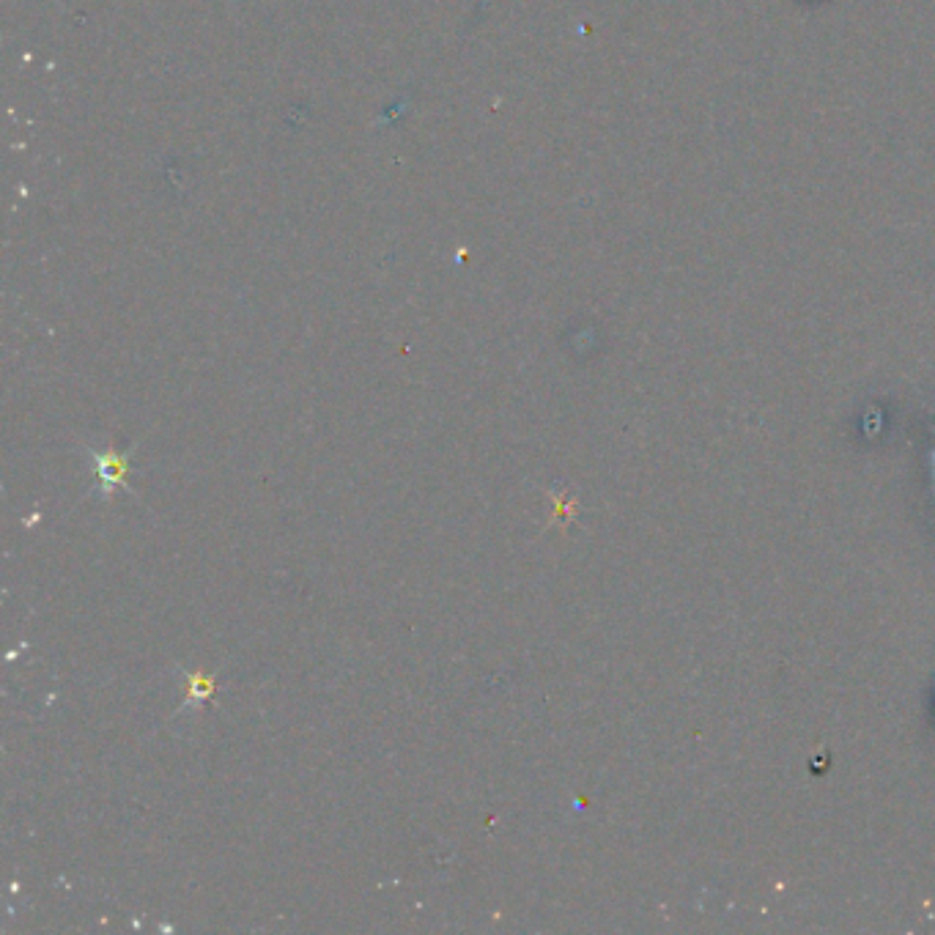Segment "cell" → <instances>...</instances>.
Returning a JSON list of instances; mask_svg holds the SVG:
<instances>
[{
  "label": "cell",
  "instance_id": "6da1fadb",
  "mask_svg": "<svg viewBox=\"0 0 935 935\" xmlns=\"http://www.w3.org/2000/svg\"><path fill=\"white\" fill-rule=\"evenodd\" d=\"M124 472H127V464H124L121 458L113 456V453L99 458V478L105 483V491H110L116 483H121V480H124Z\"/></svg>",
  "mask_w": 935,
  "mask_h": 935
}]
</instances>
